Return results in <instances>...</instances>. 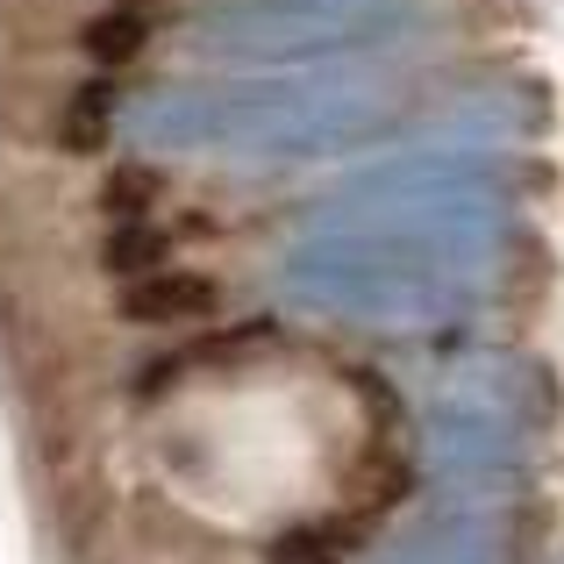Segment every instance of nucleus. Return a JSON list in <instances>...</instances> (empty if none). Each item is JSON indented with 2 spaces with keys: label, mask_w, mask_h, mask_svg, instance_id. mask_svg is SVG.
<instances>
[{
  "label": "nucleus",
  "mask_w": 564,
  "mask_h": 564,
  "mask_svg": "<svg viewBox=\"0 0 564 564\" xmlns=\"http://www.w3.org/2000/svg\"><path fill=\"white\" fill-rule=\"evenodd\" d=\"M165 258H172V236L158 221H115L108 243H100V264L115 279H151V272H165Z\"/></svg>",
  "instance_id": "obj_3"
},
{
  "label": "nucleus",
  "mask_w": 564,
  "mask_h": 564,
  "mask_svg": "<svg viewBox=\"0 0 564 564\" xmlns=\"http://www.w3.org/2000/svg\"><path fill=\"white\" fill-rule=\"evenodd\" d=\"M221 286L207 272H151V279H129L122 293V322H143V329H165V322H200L215 315Z\"/></svg>",
  "instance_id": "obj_1"
},
{
  "label": "nucleus",
  "mask_w": 564,
  "mask_h": 564,
  "mask_svg": "<svg viewBox=\"0 0 564 564\" xmlns=\"http://www.w3.org/2000/svg\"><path fill=\"white\" fill-rule=\"evenodd\" d=\"M122 8H137V0H122Z\"/></svg>",
  "instance_id": "obj_7"
},
{
  "label": "nucleus",
  "mask_w": 564,
  "mask_h": 564,
  "mask_svg": "<svg viewBox=\"0 0 564 564\" xmlns=\"http://www.w3.org/2000/svg\"><path fill=\"white\" fill-rule=\"evenodd\" d=\"M143 43H151V22H143L137 8H108V14H94V22L79 29V51L94 57L100 72H115V65H129V57H143Z\"/></svg>",
  "instance_id": "obj_4"
},
{
  "label": "nucleus",
  "mask_w": 564,
  "mask_h": 564,
  "mask_svg": "<svg viewBox=\"0 0 564 564\" xmlns=\"http://www.w3.org/2000/svg\"><path fill=\"white\" fill-rule=\"evenodd\" d=\"M158 193H165V180H158L151 165H108V180H100V215L143 221L158 207Z\"/></svg>",
  "instance_id": "obj_5"
},
{
  "label": "nucleus",
  "mask_w": 564,
  "mask_h": 564,
  "mask_svg": "<svg viewBox=\"0 0 564 564\" xmlns=\"http://www.w3.org/2000/svg\"><path fill=\"white\" fill-rule=\"evenodd\" d=\"M264 564H336V543L322 536V529H293V536L272 543V557Z\"/></svg>",
  "instance_id": "obj_6"
},
{
  "label": "nucleus",
  "mask_w": 564,
  "mask_h": 564,
  "mask_svg": "<svg viewBox=\"0 0 564 564\" xmlns=\"http://www.w3.org/2000/svg\"><path fill=\"white\" fill-rule=\"evenodd\" d=\"M108 137H115V79H86V86H72L65 115H57V151L94 158V151H108Z\"/></svg>",
  "instance_id": "obj_2"
}]
</instances>
